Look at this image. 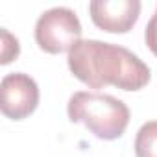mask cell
I'll return each instance as SVG.
<instances>
[{
  "label": "cell",
  "mask_w": 157,
  "mask_h": 157,
  "mask_svg": "<svg viewBox=\"0 0 157 157\" xmlns=\"http://www.w3.org/2000/svg\"><path fill=\"white\" fill-rule=\"evenodd\" d=\"M68 68L91 89L115 85L122 91H139L150 82V68L124 46L85 39L68 52Z\"/></svg>",
  "instance_id": "1"
},
{
  "label": "cell",
  "mask_w": 157,
  "mask_h": 157,
  "mask_svg": "<svg viewBox=\"0 0 157 157\" xmlns=\"http://www.w3.org/2000/svg\"><path fill=\"white\" fill-rule=\"evenodd\" d=\"M67 113L72 122L85 124L102 140L122 137L129 124V107L122 100L102 93H74L68 100Z\"/></svg>",
  "instance_id": "2"
},
{
  "label": "cell",
  "mask_w": 157,
  "mask_h": 157,
  "mask_svg": "<svg viewBox=\"0 0 157 157\" xmlns=\"http://www.w3.org/2000/svg\"><path fill=\"white\" fill-rule=\"evenodd\" d=\"M82 22L68 8H52L35 22V41L48 54L70 52L82 41Z\"/></svg>",
  "instance_id": "3"
},
{
  "label": "cell",
  "mask_w": 157,
  "mask_h": 157,
  "mask_svg": "<svg viewBox=\"0 0 157 157\" xmlns=\"http://www.w3.org/2000/svg\"><path fill=\"white\" fill-rule=\"evenodd\" d=\"M0 107L11 120L30 117L39 104V87L32 76L24 72L6 74L0 82Z\"/></svg>",
  "instance_id": "4"
},
{
  "label": "cell",
  "mask_w": 157,
  "mask_h": 157,
  "mask_svg": "<svg viewBox=\"0 0 157 157\" xmlns=\"http://www.w3.org/2000/svg\"><path fill=\"white\" fill-rule=\"evenodd\" d=\"M93 22L109 33L129 32L140 15L139 0H93L89 4Z\"/></svg>",
  "instance_id": "5"
},
{
  "label": "cell",
  "mask_w": 157,
  "mask_h": 157,
  "mask_svg": "<svg viewBox=\"0 0 157 157\" xmlns=\"http://www.w3.org/2000/svg\"><path fill=\"white\" fill-rule=\"evenodd\" d=\"M137 157H157V120H150L140 126L135 137Z\"/></svg>",
  "instance_id": "6"
},
{
  "label": "cell",
  "mask_w": 157,
  "mask_h": 157,
  "mask_svg": "<svg viewBox=\"0 0 157 157\" xmlns=\"http://www.w3.org/2000/svg\"><path fill=\"white\" fill-rule=\"evenodd\" d=\"M0 35H2V59H0V63H2V65H8L10 61H13V59L19 57L21 46H19L17 37H13L6 28L0 30Z\"/></svg>",
  "instance_id": "7"
},
{
  "label": "cell",
  "mask_w": 157,
  "mask_h": 157,
  "mask_svg": "<svg viewBox=\"0 0 157 157\" xmlns=\"http://www.w3.org/2000/svg\"><path fill=\"white\" fill-rule=\"evenodd\" d=\"M144 41H146L148 48L153 52V56H157V10H155V13L151 15L150 22L146 24V30H144Z\"/></svg>",
  "instance_id": "8"
}]
</instances>
